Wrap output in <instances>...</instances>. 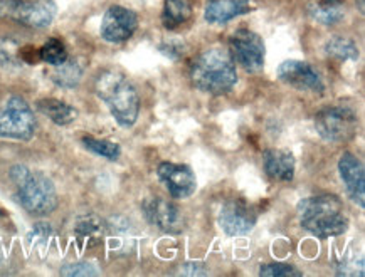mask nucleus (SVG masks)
Returning a JSON list of instances; mask_svg holds the SVG:
<instances>
[{"label": "nucleus", "instance_id": "f257e3e1", "mask_svg": "<svg viewBox=\"0 0 365 277\" xmlns=\"http://www.w3.org/2000/svg\"><path fill=\"white\" fill-rule=\"evenodd\" d=\"M302 227L318 239L341 236L349 229L345 207L336 195L308 197L298 204Z\"/></svg>", "mask_w": 365, "mask_h": 277}, {"label": "nucleus", "instance_id": "f03ea898", "mask_svg": "<svg viewBox=\"0 0 365 277\" xmlns=\"http://www.w3.org/2000/svg\"><path fill=\"white\" fill-rule=\"evenodd\" d=\"M95 91L120 126L130 128V126L137 123L140 98L137 89L128 81L125 74L115 71V69L103 71L96 78Z\"/></svg>", "mask_w": 365, "mask_h": 277}, {"label": "nucleus", "instance_id": "7ed1b4c3", "mask_svg": "<svg viewBox=\"0 0 365 277\" xmlns=\"http://www.w3.org/2000/svg\"><path fill=\"white\" fill-rule=\"evenodd\" d=\"M190 79L202 93L224 95L237 83L236 64L227 51L219 48L207 49L192 64Z\"/></svg>", "mask_w": 365, "mask_h": 277}, {"label": "nucleus", "instance_id": "20e7f679", "mask_svg": "<svg viewBox=\"0 0 365 277\" xmlns=\"http://www.w3.org/2000/svg\"><path fill=\"white\" fill-rule=\"evenodd\" d=\"M16 185L19 204L32 215H49L58 207V192L51 178L42 172H34L24 165H16L11 170Z\"/></svg>", "mask_w": 365, "mask_h": 277}, {"label": "nucleus", "instance_id": "39448f33", "mask_svg": "<svg viewBox=\"0 0 365 277\" xmlns=\"http://www.w3.org/2000/svg\"><path fill=\"white\" fill-rule=\"evenodd\" d=\"M37 121L32 108L21 96H11L0 106V138L29 142L36 133Z\"/></svg>", "mask_w": 365, "mask_h": 277}, {"label": "nucleus", "instance_id": "423d86ee", "mask_svg": "<svg viewBox=\"0 0 365 277\" xmlns=\"http://www.w3.org/2000/svg\"><path fill=\"white\" fill-rule=\"evenodd\" d=\"M318 135L327 142L344 143L355 135L359 126L357 115L347 106H331L315 116Z\"/></svg>", "mask_w": 365, "mask_h": 277}, {"label": "nucleus", "instance_id": "0eeeda50", "mask_svg": "<svg viewBox=\"0 0 365 277\" xmlns=\"http://www.w3.org/2000/svg\"><path fill=\"white\" fill-rule=\"evenodd\" d=\"M4 12L21 24L44 29L53 24L58 9L54 0H7Z\"/></svg>", "mask_w": 365, "mask_h": 277}, {"label": "nucleus", "instance_id": "6e6552de", "mask_svg": "<svg viewBox=\"0 0 365 277\" xmlns=\"http://www.w3.org/2000/svg\"><path fill=\"white\" fill-rule=\"evenodd\" d=\"M232 59L247 73H259L264 68V42L256 32L240 29L229 39Z\"/></svg>", "mask_w": 365, "mask_h": 277}, {"label": "nucleus", "instance_id": "1a4fd4ad", "mask_svg": "<svg viewBox=\"0 0 365 277\" xmlns=\"http://www.w3.org/2000/svg\"><path fill=\"white\" fill-rule=\"evenodd\" d=\"M138 27L137 14L121 6H111L101 21V37L111 44L132 39Z\"/></svg>", "mask_w": 365, "mask_h": 277}, {"label": "nucleus", "instance_id": "9d476101", "mask_svg": "<svg viewBox=\"0 0 365 277\" xmlns=\"http://www.w3.org/2000/svg\"><path fill=\"white\" fill-rule=\"evenodd\" d=\"M143 210L148 222L155 225L157 229H160L162 232L180 234L184 230V215H182L180 209L174 202L155 197V199H148L145 202Z\"/></svg>", "mask_w": 365, "mask_h": 277}, {"label": "nucleus", "instance_id": "9b49d317", "mask_svg": "<svg viewBox=\"0 0 365 277\" xmlns=\"http://www.w3.org/2000/svg\"><path fill=\"white\" fill-rule=\"evenodd\" d=\"M256 219L255 210L242 200H227L219 212V225L231 237L251 232L256 225Z\"/></svg>", "mask_w": 365, "mask_h": 277}, {"label": "nucleus", "instance_id": "f8f14e48", "mask_svg": "<svg viewBox=\"0 0 365 277\" xmlns=\"http://www.w3.org/2000/svg\"><path fill=\"white\" fill-rule=\"evenodd\" d=\"M157 175L174 199H189L197 189L194 172L190 167L180 163H160L157 168Z\"/></svg>", "mask_w": 365, "mask_h": 277}, {"label": "nucleus", "instance_id": "ddd939ff", "mask_svg": "<svg viewBox=\"0 0 365 277\" xmlns=\"http://www.w3.org/2000/svg\"><path fill=\"white\" fill-rule=\"evenodd\" d=\"M278 78L299 91H312L318 95L325 91V84L322 81L320 74L303 61H284L278 68Z\"/></svg>", "mask_w": 365, "mask_h": 277}, {"label": "nucleus", "instance_id": "4468645a", "mask_svg": "<svg viewBox=\"0 0 365 277\" xmlns=\"http://www.w3.org/2000/svg\"><path fill=\"white\" fill-rule=\"evenodd\" d=\"M339 172L350 199H352L360 209H364L365 173H364L362 162H360L357 157H354L352 153H344L339 160Z\"/></svg>", "mask_w": 365, "mask_h": 277}, {"label": "nucleus", "instance_id": "2eb2a0df", "mask_svg": "<svg viewBox=\"0 0 365 277\" xmlns=\"http://www.w3.org/2000/svg\"><path fill=\"white\" fill-rule=\"evenodd\" d=\"M251 0H207L205 6V21L209 24H227L234 17L250 12Z\"/></svg>", "mask_w": 365, "mask_h": 277}, {"label": "nucleus", "instance_id": "dca6fc26", "mask_svg": "<svg viewBox=\"0 0 365 277\" xmlns=\"http://www.w3.org/2000/svg\"><path fill=\"white\" fill-rule=\"evenodd\" d=\"M266 175L276 182H292L294 177V158L287 150H268L263 158Z\"/></svg>", "mask_w": 365, "mask_h": 277}, {"label": "nucleus", "instance_id": "f3484780", "mask_svg": "<svg viewBox=\"0 0 365 277\" xmlns=\"http://www.w3.org/2000/svg\"><path fill=\"white\" fill-rule=\"evenodd\" d=\"M37 110H39L46 118H49L53 123L59 126L71 125L78 118V111L68 103L54 100V98H46V100L37 101Z\"/></svg>", "mask_w": 365, "mask_h": 277}, {"label": "nucleus", "instance_id": "a211bd4d", "mask_svg": "<svg viewBox=\"0 0 365 277\" xmlns=\"http://www.w3.org/2000/svg\"><path fill=\"white\" fill-rule=\"evenodd\" d=\"M310 16L324 26H334L345 16V6L341 0H315L310 6Z\"/></svg>", "mask_w": 365, "mask_h": 277}, {"label": "nucleus", "instance_id": "6ab92c4d", "mask_svg": "<svg viewBox=\"0 0 365 277\" xmlns=\"http://www.w3.org/2000/svg\"><path fill=\"white\" fill-rule=\"evenodd\" d=\"M192 16V0H165L162 22L167 29L184 26Z\"/></svg>", "mask_w": 365, "mask_h": 277}, {"label": "nucleus", "instance_id": "aec40b11", "mask_svg": "<svg viewBox=\"0 0 365 277\" xmlns=\"http://www.w3.org/2000/svg\"><path fill=\"white\" fill-rule=\"evenodd\" d=\"M54 73H53V81L58 84V86L64 88V89H73L76 88L79 81L83 78V68L78 61L74 59H66L63 64L54 66Z\"/></svg>", "mask_w": 365, "mask_h": 277}, {"label": "nucleus", "instance_id": "412c9836", "mask_svg": "<svg viewBox=\"0 0 365 277\" xmlns=\"http://www.w3.org/2000/svg\"><path fill=\"white\" fill-rule=\"evenodd\" d=\"M81 143L84 145V148L90 150L91 153H95L98 157H103L106 160H111V162L118 160L121 155L120 145L115 142H110V140H100V138H93V136H84Z\"/></svg>", "mask_w": 365, "mask_h": 277}, {"label": "nucleus", "instance_id": "4be33fe9", "mask_svg": "<svg viewBox=\"0 0 365 277\" xmlns=\"http://www.w3.org/2000/svg\"><path fill=\"white\" fill-rule=\"evenodd\" d=\"M327 54L331 58H336L340 61H357L359 59V48L350 39L345 37H334L325 44Z\"/></svg>", "mask_w": 365, "mask_h": 277}, {"label": "nucleus", "instance_id": "5701e85b", "mask_svg": "<svg viewBox=\"0 0 365 277\" xmlns=\"http://www.w3.org/2000/svg\"><path fill=\"white\" fill-rule=\"evenodd\" d=\"M39 59L44 61L51 66H59L68 59L66 46L59 39H49L44 46L39 49Z\"/></svg>", "mask_w": 365, "mask_h": 277}, {"label": "nucleus", "instance_id": "b1692460", "mask_svg": "<svg viewBox=\"0 0 365 277\" xmlns=\"http://www.w3.org/2000/svg\"><path fill=\"white\" fill-rule=\"evenodd\" d=\"M259 274L261 276H268V277H289V276L299 277V276H303V272L294 269L293 266L282 264V262H273V264L261 266Z\"/></svg>", "mask_w": 365, "mask_h": 277}, {"label": "nucleus", "instance_id": "393cba45", "mask_svg": "<svg viewBox=\"0 0 365 277\" xmlns=\"http://www.w3.org/2000/svg\"><path fill=\"white\" fill-rule=\"evenodd\" d=\"M61 276H100V271H98L96 266L91 264V262H73V264L64 266L63 269H61Z\"/></svg>", "mask_w": 365, "mask_h": 277}, {"label": "nucleus", "instance_id": "a878e982", "mask_svg": "<svg viewBox=\"0 0 365 277\" xmlns=\"http://www.w3.org/2000/svg\"><path fill=\"white\" fill-rule=\"evenodd\" d=\"M76 230L81 237H98L101 232V224L95 217H86L78 224Z\"/></svg>", "mask_w": 365, "mask_h": 277}, {"label": "nucleus", "instance_id": "bb28decb", "mask_svg": "<svg viewBox=\"0 0 365 277\" xmlns=\"http://www.w3.org/2000/svg\"><path fill=\"white\" fill-rule=\"evenodd\" d=\"M200 266L202 264H185V269L182 272L187 276H207L209 271L200 269Z\"/></svg>", "mask_w": 365, "mask_h": 277}]
</instances>
